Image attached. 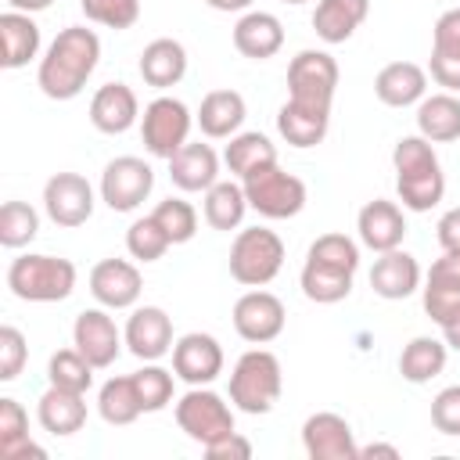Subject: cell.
<instances>
[{
  "label": "cell",
  "mask_w": 460,
  "mask_h": 460,
  "mask_svg": "<svg viewBox=\"0 0 460 460\" xmlns=\"http://www.w3.org/2000/svg\"><path fill=\"white\" fill-rule=\"evenodd\" d=\"M86 22L93 25H104V29H133L137 18H140V0H79Z\"/></svg>",
  "instance_id": "ee69618b"
},
{
  "label": "cell",
  "mask_w": 460,
  "mask_h": 460,
  "mask_svg": "<svg viewBox=\"0 0 460 460\" xmlns=\"http://www.w3.org/2000/svg\"><path fill=\"white\" fill-rule=\"evenodd\" d=\"M420 262L402 252V248H392V252H381L370 266V288L377 298L385 302H399V298H410L413 291H420Z\"/></svg>",
  "instance_id": "44dd1931"
},
{
  "label": "cell",
  "mask_w": 460,
  "mask_h": 460,
  "mask_svg": "<svg viewBox=\"0 0 460 460\" xmlns=\"http://www.w3.org/2000/svg\"><path fill=\"white\" fill-rule=\"evenodd\" d=\"M302 446H305L309 460H359V446H356L352 424L334 410H320V413L305 417Z\"/></svg>",
  "instance_id": "5bb4252c"
},
{
  "label": "cell",
  "mask_w": 460,
  "mask_h": 460,
  "mask_svg": "<svg viewBox=\"0 0 460 460\" xmlns=\"http://www.w3.org/2000/svg\"><path fill=\"white\" fill-rule=\"evenodd\" d=\"M144 291V277L129 259H101L90 270V295L104 309H133Z\"/></svg>",
  "instance_id": "ac0fdd59"
},
{
  "label": "cell",
  "mask_w": 460,
  "mask_h": 460,
  "mask_svg": "<svg viewBox=\"0 0 460 460\" xmlns=\"http://www.w3.org/2000/svg\"><path fill=\"white\" fill-rule=\"evenodd\" d=\"M97 61H101V36L86 25H68L50 40L47 54L40 58L36 86L50 101H72L83 93Z\"/></svg>",
  "instance_id": "6da1fadb"
},
{
  "label": "cell",
  "mask_w": 460,
  "mask_h": 460,
  "mask_svg": "<svg viewBox=\"0 0 460 460\" xmlns=\"http://www.w3.org/2000/svg\"><path fill=\"white\" fill-rule=\"evenodd\" d=\"M137 119H140V101H137L133 86H126V83H104L90 97V122L97 133L119 137V133L133 129Z\"/></svg>",
  "instance_id": "7402d4cb"
},
{
  "label": "cell",
  "mask_w": 460,
  "mask_h": 460,
  "mask_svg": "<svg viewBox=\"0 0 460 460\" xmlns=\"http://www.w3.org/2000/svg\"><path fill=\"white\" fill-rule=\"evenodd\" d=\"M122 338H126V349L144 363H158L176 345L172 341V320L162 305H137L126 320Z\"/></svg>",
  "instance_id": "2e32d148"
},
{
  "label": "cell",
  "mask_w": 460,
  "mask_h": 460,
  "mask_svg": "<svg viewBox=\"0 0 460 460\" xmlns=\"http://www.w3.org/2000/svg\"><path fill=\"white\" fill-rule=\"evenodd\" d=\"M244 115L248 104L237 90H208L194 111V122L208 140H230L234 133H241Z\"/></svg>",
  "instance_id": "484cf974"
},
{
  "label": "cell",
  "mask_w": 460,
  "mask_h": 460,
  "mask_svg": "<svg viewBox=\"0 0 460 460\" xmlns=\"http://www.w3.org/2000/svg\"><path fill=\"white\" fill-rule=\"evenodd\" d=\"M370 14V0H316V11H313V32L334 47V43H345Z\"/></svg>",
  "instance_id": "f546056e"
},
{
  "label": "cell",
  "mask_w": 460,
  "mask_h": 460,
  "mask_svg": "<svg viewBox=\"0 0 460 460\" xmlns=\"http://www.w3.org/2000/svg\"><path fill=\"white\" fill-rule=\"evenodd\" d=\"M36 417H40L43 431H50L58 438H68V435L83 431V424H86V395L50 385L36 402Z\"/></svg>",
  "instance_id": "f1b7e54d"
},
{
  "label": "cell",
  "mask_w": 460,
  "mask_h": 460,
  "mask_svg": "<svg viewBox=\"0 0 460 460\" xmlns=\"http://www.w3.org/2000/svg\"><path fill=\"white\" fill-rule=\"evenodd\" d=\"M338 61L327 50H298L288 65V101L316 108V111H331L334 104V90H338Z\"/></svg>",
  "instance_id": "9c48e42d"
},
{
  "label": "cell",
  "mask_w": 460,
  "mask_h": 460,
  "mask_svg": "<svg viewBox=\"0 0 460 460\" xmlns=\"http://www.w3.org/2000/svg\"><path fill=\"white\" fill-rule=\"evenodd\" d=\"M356 230H359V241L370 248V252H392V248H402V237H406V216L399 208V201H388V198H374L359 208L356 216Z\"/></svg>",
  "instance_id": "ffe728a7"
},
{
  "label": "cell",
  "mask_w": 460,
  "mask_h": 460,
  "mask_svg": "<svg viewBox=\"0 0 460 460\" xmlns=\"http://www.w3.org/2000/svg\"><path fill=\"white\" fill-rule=\"evenodd\" d=\"M327 129H331V111H316V108H305L295 101H284L277 111V133L291 147H316V144H323Z\"/></svg>",
  "instance_id": "e575fe53"
},
{
  "label": "cell",
  "mask_w": 460,
  "mask_h": 460,
  "mask_svg": "<svg viewBox=\"0 0 460 460\" xmlns=\"http://www.w3.org/2000/svg\"><path fill=\"white\" fill-rule=\"evenodd\" d=\"M93 363L72 345V349H58L54 356H50V363H47V381L54 385V388H68V392H90L93 388Z\"/></svg>",
  "instance_id": "f35d334b"
},
{
  "label": "cell",
  "mask_w": 460,
  "mask_h": 460,
  "mask_svg": "<svg viewBox=\"0 0 460 460\" xmlns=\"http://www.w3.org/2000/svg\"><path fill=\"white\" fill-rule=\"evenodd\" d=\"M75 262L61 255L25 252L7 266V288L22 302H65L75 291Z\"/></svg>",
  "instance_id": "5b68a950"
},
{
  "label": "cell",
  "mask_w": 460,
  "mask_h": 460,
  "mask_svg": "<svg viewBox=\"0 0 460 460\" xmlns=\"http://www.w3.org/2000/svg\"><path fill=\"white\" fill-rule=\"evenodd\" d=\"M176 424H180V431L190 438V442H198L201 449L205 446H212L216 438H223V435H230V431H237L234 428V410H230V402L219 395V392H212L208 385H190L180 399H176Z\"/></svg>",
  "instance_id": "52a82bcc"
},
{
  "label": "cell",
  "mask_w": 460,
  "mask_h": 460,
  "mask_svg": "<svg viewBox=\"0 0 460 460\" xmlns=\"http://www.w3.org/2000/svg\"><path fill=\"white\" fill-rule=\"evenodd\" d=\"M428 75L449 90L460 93V7H449L438 14L431 29V58H428Z\"/></svg>",
  "instance_id": "d6986e66"
},
{
  "label": "cell",
  "mask_w": 460,
  "mask_h": 460,
  "mask_svg": "<svg viewBox=\"0 0 460 460\" xmlns=\"http://www.w3.org/2000/svg\"><path fill=\"white\" fill-rule=\"evenodd\" d=\"M417 133L428 137L431 144L460 140V97L449 90L424 97L417 104Z\"/></svg>",
  "instance_id": "836d02e7"
},
{
  "label": "cell",
  "mask_w": 460,
  "mask_h": 460,
  "mask_svg": "<svg viewBox=\"0 0 460 460\" xmlns=\"http://www.w3.org/2000/svg\"><path fill=\"white\" fill-rule=\"evenodd\" d=\"M205 456L208 460H248L252 456V442L241 431H230V435L216 438L212 446H205Z\"/></svg>",
  "instance_id": "7dc6e473"
},
{
  "label": "cell",
  "mask_w": 460,
  "mask_h": 460,
  "mask_svg": "<svg viewBox=\"0 0 460 460\" xmlns=\"http://www.w3.org/2000/svg\"><path fill=\"white\" fill-rule=\"evenodd\" d=\"M43 460L47 453L29 438V413L22 410L18 399L4 395L0 399V460Z\"/></svg>",
  "instance_id": "8d00e7d4"
},
{
  "label": "cell",
  "mask_w": 460,
  "mask_h": 460,
  "mask_svg": "<svg viewBox=\"0 0 460 460\" xmlns=\"http://www.w3.org/2000/svg\"><path fill=\"white\" fill-rule=\"evenodd\" d=\"M244 212H248V194H244V183L241 180H216L208 190H205V201H201V216L212 230H237L244 223Z\"/></svg>",
  "instance_id": "1f68e13d"
},
{
  "label": "cell",
  "mask_w": 460,
  "mask_h": 460,
  "mask_svg": "<svg viewBox=\"0 0 460 460\" xmlns=\"http://www.w3.org/2000/svg\"><path fill=\"white\" fill-rule=\"evenodd\" d=\"M172 381H176V374L158 363H144L140 370H133V385H137L144 413H158L172 402Z\"/></svg>",
  "instance_id": "b9f144b4"
},
{
  "label": "cell",
  "mask_w": 460,
  "mask_h": 460,
  "mask_svg": "<svg viewBox=\"0 0 460 460\" xmlns=\"http://www.w3.org/2000/svg\"><path fill=\"white\" fill-rule=\"evenodd\" d=\"M420 302L435 323H442L460 305V252H442L431 262L424 288H420Z\"/></svg>",
  "instance_id": "cb8c5ba5"
},
{
  "label": "cell",
  "mask_w": 460,
  "mask_h": 460,
  "mask_svg": "<svg viewBox=\"0 0 460 460\" xmlns=\"http://www.w3.org/2000/svg\"><path fill=\"white\" fill-rule=\"evenodd\" d=\"M54 0H7L11 11H25V14H36V11H47Z\"/></svg>",
  "instance_id": "f5cc1de1"
},
{
  "label": "cell",
  "mask_w": 460,
  "mask_h": 460,
  "mask_svg": "<svg viewBox=\"0 0 460 460\" xmlns=\"http://www.w3.org/2000/svg\"><path fill=\"white\" fill-rule=\"evenodd\" d=\"M438 327H442V341H446L453 352H460V305H456Z\"/></svg>",
  "instance_id": "681fc988"
},
{
  "label": "cell",
  "mask_w": 460,
  "mask_h": 460,
  "mask_svg": "<svg viewBox=\"0 0 460 460\" xmlns=\"http://www.w3.org/2000/svg\"><path fill=\"white\" fill-rule=\"evenodd\" d=\"M93 205H97L93 187L79 172H54L43 183V208H47L50 223H58L65 230L83 226L93 216Z\"/></svg>",
  "instance_id": "4fadbf2b"
},
{
  "label": "cell",
  "mask_w": 460,
  "mask_h": 460,
  "mask_svg": "<svg viewBox=\"0 0 460 460\" xmlns=\"http://www.w3.org/2000/svg\"><path fill=\"white\" fill-rule=\"evenodd\" d=\"M284 323H288V309L273 291L252 288L234 302V331L248 345H270L273 338H280Z\"/></svg>",
  "instance_id": "7c38bea8"
},
{
  "label": "cell",
  "mask_w": 460,
  "mask_h": 460,
  "mask_svg": "<svg viewBox=\"0 0 460 460\" xmlns=\"http://www.w3.org/2000/svg\"><path fill=\"white\" fill-rule=\"evenodd\" d=\"M395 165V194L410 212H431L446 198V172L428 137H399L392 147Z\"/></svg>",
  "instance_id": "3957f363"
},
{
  "label": "cell",
  "mask_w": 460,
  "mask_h": 460,
  "mask_svg": "<svg viewBox=\"0 0 460 460\" xmlns=\"http://www.w3.org/2000/svg\"><path fill=\"white\" fill-rule=\"evenodd\" d=\"M151 216L162 223V230L169 234L172 244H187V241L198 234V212H194V205L183 201V198H165V201H158Z\"/></svg>",
  "instance_id": "7bdbcfd3"
},
{
  "label": "cell",
  "mask_w": 460,
  "mask_h": 460,
  "mask_svg": "<svg viewBox=\"0 0 460 460\" xmlns=\"http://www.w3.org/2000/svg\"><path fill=\"white\" fill-rule=\"evenodd\" d=\"M190 126H194L190 108H187L180 97L162 93V97H155V101L144 108V115H140V140H144L147 155L169 162V158L187 144Z\"/></svg>",
  "instance_id": "30bf717a"
},
{
  "label": "cell",
  "mask_w": 460,
  "mask_h": 460,
  "mask_svg": "<svg viewBox=\"0 0 460 460\" xmlns=\"http://www.w3.org/2000/svg\"><path fill=\"white\" fill-rule=\"evenodd\" d=\"M169 248H172V241H169V234L162 230V223L155 216H144V219H133L129 223V230H126V252L137 262H158Z\"/></svg>",
  "instance_id": "60d3db41"
},
{
  "label": "cell",
  "mask_w": 460,
  "mask_h": 460,
  "mask_svg": "<svg viewBox=\"0 0 460 460\" xmlns=\"http://www.w3.org/2000/svg\"><path fill=\"white\" fill-rule=\"evenodd\" d=\"M284 392V370H280V359L270 352V349H248L237 356L234 370H230V402L234 410L241 413H270L277 406Z\"/></svg>",
  "instance_id": "277c9868"
},
{
  "label": "cell",
  "mask_w": 460,
  "mask_h": 460,
  "mask_svg": "<svg viewBox=\"0 0 460 460\" xmlns=\"http://www.w3.org/2000/svg\"><path fill=\"white\" fill-rule=\"evenodd\" d=\"M367 456H388V460H399V446L392 442H370V446H359V460Z\"/></svg>",
  "instance_id": "f907efd6"
},
{
  "label": "cell",
  "mask_w": 460,
  "mask_h": 460,
  "mask_svg": "<svg viewBox=\"0 0 460 460\" xmlns=\"http://www.w3.org/2000/svg\"><path fill=\"white\" fill-rule=\"evenodd\" d=\"M172 374L183 385H212L223 374V345L205 331H190V334L176 338Z\"/></svg>",
  "instance_id": "e0dca14e"
},
{
  "label": "cell",
  "mask_w": 460,
  "mask_h": 460,
  "mask_svg": "<svg viewBox=\"0 0 460 460\" xmlns=\"http://www.w3.org/2000/svg\"><path fill=\"white\" fill-rule=\"evenodd\" d=\"M435 237H438V248L442 252H460V205L442 212L438 226H435Z\"/></svg>",
  "instance_id": "c3c4849f"
},
{
  "label": "cell",
  "mask_w": 460,
  "mask_h": 460,
  "mask_svg": "<svg viewBox=\"0 0 460 460\" xmlns=\"http://www.w3.org/2000/svg\"><path fill=\"white\" fill-rule=\"evenodd\" d=\"M234 47L241 58L266 61L284 47V25L270 11H244L234 25Z\"/></svg>",
  "instance_id": "4316f807"
},
{
  "label": "cell",
  "mask_w": 460,
  "mask_h": 460,
  "mask_svg": "<svg viewBox=\"0 0 460 460\" xmlns=\"http://www.w3.org/2000/svg\"><path fill=\"white\" fill-rule=\"evenodd\" d=\"M72 345H75L97 370H104V367H111V363L119 359L126 338H122V331L115 327V320L108 316V309L97 305V309H83V313L75 316V323H72Z\"/></svg>",
  "instance_id": "9a60e30c"
},
{
  "label": "cell",
  "mask_w": 460,
  "mask_h": 460,
  "mask_svg": "<svg viewBox=\"0 0 460 460\" xmlns=\"http://www.w3.org/2000/svg\"><path fill=\"white\" fill-rule=\"evenodd\" d=\"M40 234V212L29 201H4L0 208V244L4 248H25Z\"/></svg>",
  "instance_id": "ab89813d"
},
{
  "label": "cell",
  "mask_w": 460,
  "mask_h": 460,
  "mask_svg": "<svg viewBox=\"0 0 460 460\" xmlns=\"http://www.w3.org/2000/svg\"><path fill=\"white\" fill-rule=\"evenodd\" d=\"M155 190V169L137 155H119L101 172V201L111 212H137Z\"/></svg>",
  "instance_id": "8fae6325"
},
{
  "label": "cell",
  "mask_w": 460,
  "mask_h": 460,
  "mask_svg": "<svg viewBox=\"0 0 460 460\" xmlns=\"http://www.w3.org/2000/svg\"><path fill=\"white\" fill-rule=\"evenodd\" d=\"M284 266V241L270 226H244L230 244V277L244 288H266Z\"/></svg>",
  "instance_id": "8992f818"
},
{
  "label": "cell",
  "mask_w": 460,
  "mask_h": 460,
  "mask_svg": "<svg viewBox=\"0 0 460 460\" xmlns=\"http://www.w3.org/2000/svg\"><path fill=\"white\" fill-rule=\"evenodd\" d=\"M374 93L388 108H410L428 97V68L417 61H388L374 75Z\"/></svg>",
  "instance_id": "d4e9b609"
},
{
  "label": "cell",
  "mask_w": 460,
  "mask_h": 460,
  "mask_svg": "<svg viewBox=\"0 0 460 460\" xmlns=\"http://www.w3.org/2000/svg\"><path fill=\"white\" fill-rule=\"evenodd\" d=\"M212 11H223V14H234V11H252V0H205Z\"/></svg>",
  "instance_id": "816d5d0a"
},
{
  "label": "cell",
  "mask_w": 460,
  "mask_h": 460,
  "mask_svg": "<svg viewBox=\"0 0 460 460\" xmlns=\"http://www.w3.org/2000/svg\"><path fill=\"white\" fill-rule=\"evenodd\" d=\"M446 359H449V345L446 341H438L431 334H417L399 352V374L410 385H428L431 377H438L446 370Z\"/></svg>",
  "instance_id": "d6a6232c"
},
{
  "label": "cell",
  "mask_w": 460,
  "mask_h": 460,
  "mask_svg": "<svg viewBox=\"0 0 460 460\" xmlns=\"http://www.w3.org/2000/svg\"><path fill=\"white\" fill-rule=\"evenodd\" d=\"M244 183V194H248V208L259 212L262 219H295L302 208H305V183L280 169V165H266L259 172H252Z\"/></svg>",
  "instance_id": "ba28073f"
},
{
  "label": "cell",
  "mask_w": 460,
  "mask_h": 460,
  "mask_svg": "<svg viewBox=\"0 0 460 460\" xmlns=\"http://www.w3.org/2000/svg\"><path fill=\"white\" fill-rule=\"evenodd\" d=\"M29 359V345H25V334L11 323L0 327V381H14L22 374Z\"/></svg>",
  "instance_id": "f6af8a7d"
},
{
  "label": "cell",
  "mask_w": 460,
  "mask_h": 460,
  "mask_svg": "<svg viewBox=\"0 0 460 460\" xmlns=\"http://www.w3.org/2000/svg\"><path fill=\"white\" fill-rule=\"evenodd\" d=\"M169 180L172 187H180L183 194H205L216 180H219V155L212 151V144L201 140H187L172 158H169Z\"/></svg>",
  "instance_id": "603a6c76"
},
{
  "label": "cell",
  "mask_w": 460,
  "mask_h": 460,
  "mask_svg": "<svg viewBox=\"0 0 460 460\" xmlns=\"http://www.w3.org/2000/svg\"><path fill=\"white\" fill-rule=\"evenodd\" d=\"M356 270H359V244L345 234H320L305 252V266L298 277L302 295L316 305H334L349 298Z\"/></svg>",
  "instance_id": "7a4b0ae2"
},
{
  "label": "cell",
  "mask_w": 460,
  "mask_h": 460,
  "mask_svg": "<svg viewBox=\"0 0 460 460\" xmlns=\"http://www.w3.org/2000/svg\"><path fill=\"white\" fill-rule=\"evenodd\" d=\"M140 79L155 90H169L187 75V47L172 36H158L140 50Z\"/></svg>",
  "instance_id": "83f0119b"
},
{
  "label": "cell",
  "mask_w": 460,
  "mask_h": 460,
  "mask_svg": "<svg viewBox=\"0 0 460 460\" xmlns=\"http://www.w3.org/2000/svg\"><path fill=\"white\" fill-rule=\"evenodd\" d=\"M223 162H226L234 180H248L252 172H259L266 165H277V147L266 133H255V129L234 133L226 151H223Z\"/></svg>",
  "instance_id": "d590c367"
},
{
  "label": "cell",
  "mask_w": 460,
  "mask_h": 460,
  "mask_svg": "<svg viewBox=\"0 0 460 460\" xmlns=\"http://www.w3.org/2000/svg\"><path fill=\"white\" fill-rule=\"evenodd\" d=\"M280 4H305V0H280Z\"/></svg>",
  "instance_id": "db71d44e"
},
{
  "label": "cell",
  "mask_w": 460,
  "mask_h": 460,
  "mask_svg": "<svg viewBox=\"0 0 460 460\" xmlns=\"http://www.w3.org/2000/svg\"><path fill=\"white\" fill-rule=\"evenodd\" d=\"M97 413L111 428H126V424H133L144 413L140 395H137V385H133V374H119V377H108L101 385V392H97Z\"/></svg>",
  "instance_id": "74e56055"
},
{
  "label": "cell",
  "mask_w": 460,
  "mask_h": 460,
  "mask_svg": "<svg viewBox=\"0 0 460 460\" xmlns=\"http://www.w3.org/2000/svg\"><path fill=\"white\" fill-rule=\"evenodd\" d=\"M431 424L435 431L460 438V385H449L431 399Z\"/></svg>",
  "instance_id": "bcb514c9"
},
{
  "label": "cell",
  "mask_w": 460,
  "mask_h": 460,
  "mask_svg": "<svg viewBox=\"0 0 460 460\" xmlns=\"http://www.w3.org/2000/svg\"><path fill=\"white\" fill-rule=\"evenodd\" d=\"M0 47L4 68H25L32 58H40V25L25 11H4L0 14Z\"/></svg>",
  "instance_id": "4dcf8cb0"
}]
</instances>
